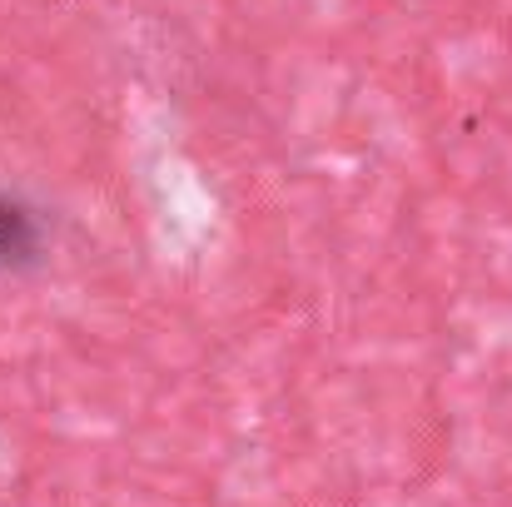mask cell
Wrapping results in <instances>:
<instances>
[{
	"label": "cell",
	"mask_w": 512,
	"mask_h": 507,
	"mask_svg": "<svg viewBox=\"0 0 512 507\" xmlns=\"http://www.w3.org/2000/svg\"><path fill=\"white\" fill-rule=\"evenodd\" d=\"M35 259H40V224H35V214L20 199L0 194V269H30Z\"/></svg>",
	"instance_id": "cell-1"
}]
</instances>
